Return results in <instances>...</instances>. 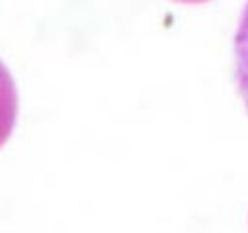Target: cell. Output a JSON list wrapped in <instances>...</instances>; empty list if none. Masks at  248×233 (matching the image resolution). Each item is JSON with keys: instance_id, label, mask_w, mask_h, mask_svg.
<instances>
[{"instance_id": "cell-2", "label": "cell", "mask_w": 248, "mask_h": 233, "mask_svg": "<svg viewBox=\"0 0 248 233\" xmlns=\"http://www.w3.org/2000/svg\"><path fill=\"white\" fill-rule=\"evenodd\" d=\"M176 2H186V4H200V2H207V0H176Z\"/></svg>"}, {"instance_id": "cell-1", "label": "cell", "mask_w": 248, "mask_h": 233, "mask_svg": "<svg viewBox=\"0 0 248 233\" xmlns=\"http://www.w3.org/2000/svg\"><path fill=\"white\" fill-rule=\"evenodd\" d=\"M232 57H234V84L248 112V0L240 12V20L234 32Z\"/></svg>"}]
</instances>
